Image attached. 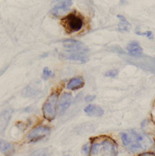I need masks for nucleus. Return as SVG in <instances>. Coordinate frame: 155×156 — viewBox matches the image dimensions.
Returning a JSON list of instances; mask_svg holds the SVG:
<instances>
[{
  "label": "nucleus",
  "instance_id": "f257e3e1",
  "mask_svg": "<svg viewBox=\"0 0 155 156\" xmlns=\"http://www.w3.org/2000/svg\"><path fill=\"white\" fill-rule=\"evenodd\" d=\"M90 156H117L118 144L108 136H99L91 140Z\"/></svg>",
  "mask_w": 155,
  "mask_h": 156
},
{
  "label": "nucleus",
  "instance_id": "f03ea898",
  "mask_svg": "<svg viewBox=\"0 0 155 156\" xmlns=\"http://www.w3.org/2000/svg\"><path fill=\"white\" fill-rule=\"evenodd\" d=\"M129 135V143L126 148L133 154L147 152L153 147V142L146 134L131 130Z\"/></svg>",
  "mask_w": 155,
  "mask_h": 156
},
{
  "label": "nucleus",
  "instance_id": "7ed1b4c3",
  "mask_svg": "<svg viewBox=\"0 0 155 156\" xmlns=\"http://www.w3.org/2000/svg\"><path fill=\"white\" fill-rule=\"evenodd\" d=\"M61 24L67 32L72 34L82 29L84 21L83 18L80 15L76 13H72L62 20Z\"/></svg>",
  "mask_w": 155,
  "mask_h": 156
},
{
  "label": "nucleus",
  "instance_id": "20e7f679",
  "mask_svg": "<svg viewBox=\"0 0 155 156\" xmlns=\"http://www.w3.org/2000/svg\"><path fill=\"white\" fill-rule=\"evenodd\" d=\"M58 100V94L53 92L48 97L43 106L44 117L49 121H52L56 117L57 106Z\"/></svg>",
  "mask_w": 155,
  "mask_h": 156
},
{
  "label": "nucleus",
  "instance_id": "39448f33",
  "mask_svg": "<svg viewBox=\"0 0 155 156\" xmlns=\"http://www.w3.org/2000/svg\"><path fill=\"white\" fill-rule=\"evenodd\" d=\"M59 58L61 60L71 62L78 64L86 63L88 60V56L87 53L67 51L59 54Z\"/></svg>",
  "mask_w": 155,
  "mask_h": 156
},
{
  "label": "nucleus",
  "instance_id": "423d86ee",
  "mask_svg": "<svg viewBox=\"0 0 155 156\" xmlns=\"http://www.w3.org/2000/svg\"><path fill=\"white\" fill-rule=\"evenodd\" d=\"M50 133V129L46 126H39L33 128L27 135L30 142H36L44 139Z\"/></svg>",
  "mask_w": 155,
  "mask_h": 156
},
{
  "label": "nucleus",
  "instance_id": "0eeeda50",
  "mask_svg": "<svg viewBox=\"0 0 155 156\" xmlns=\"http://www.w3.org/2000/svg\"><path fill=\"white\" fill-rule=\"evenodd\" d=\"M64 48L68 49V51L81 52L87 53L89 51L88 47L85 45L82 42L72 39L64 40L63 41Z\"/></svg>",
  "mask_w": 155,
  "mask_h": 156
},
{
  "label": "nucleus",
  "instance_id": "6e6552de",
  "mask_svg": "<svg viewBox=\"0 0 155 156\" xmlns=\"http://www.w3.org/2000/svg\"><path fill=\"white\" fill-rule=\"evenodd\" d=\"M73 101V96L71 93H64L60 98L59 103V112L61 114L64 113L69 108Z\"/></svg>",
  "mask_w": 155,
  "mask_h": 156
},
{
  "label": "nucleus",
  "instance_id": "1a4fd4ad",
  "mask_svg": "<svg viewBox=\"0 0 155 156\" xmlns=\"http://www.w3.org/2000/svg\"><path fill=\"white\" fill-rule=\"evenodd\" d=\"M73 2L72 1H59L55 7L52 10L51 13L55 16H58L61 13L67 11L69 7L72 5Z\"/></svg>",
  "mask_w": 155,
  "mask_h": 156
},
{
  "label": "nucleus",
  "instance_id": "9d476101",
  "mask_svg": "<svg viewBox=\"0 0 155 156\" xmlns=\"http://www.w3.org/2000/svg\"><path fill=\"white\" fill-rule=\"evenodd\" d=\"M12 112L10 109L4 111L0 114V132L2 133L6 129L11 119Z\"/></svg>",
  "mask_w": 155,
  "mask_h": 156
},
{
  "label": "nucleus",
  "instance_id": "9b49d317",
  "mask_svg": "<svg viewBox=\"0 0 155 156\" xmlns=\"http://www.w3.org/2000/svg\"><path fill=\"white\" fill-rule=\"evenodd\" d=\"M84 112L90 116L101 117L103 115L104 111L102 108L95 105H89L84 108Z\"/></svg>",
  "mask_w": 155,
  "mask_h": 156
},
{
  "label": "nucleus",
  "instance_id": "f8f14e48",
  "mask_svg": "<svg viewBox=\"0 0 155 156\" xmlns=\"http://www.w3.org/2000/svg\"><path fill=\"white\" fill-rule=\"evenodd\" d=\"M127 50L130 55L136 57H140L143 53V48L136 41L130 43L127 47Z\"/></svg>",
  "mask_w": 155,
  "mask_h": 156
},
{
  "label": "nucleus",
  "instance_id": "ddd939ff",
  "mask_svg": "<svg viewBox=\"0 0 155 156\" xmlns=\"http://www.w3.org/2000/svg\"><path fill=\"white\" fill-rule=\"evenodd\" d=\"M0 152L5 156H12L15 153L13 146L3 140H0Z\"/></svg>",
  "mask_w": 155,
  "mask_h": 156
},
{
  "label": "nucleus",
  "instance_id": "4468645a",
  "mask_svg": "<svg viewBox=\"0 0 155 156\" xmlns=\"http://www.w3.org/2000/svg\"><path fill=\"white\" fill-rule=\"evenodd\" d=\"M141 128L147 136H155V124L151 120H145L141 124Z\"/></svg>",
  "mask_w": 155,
  "mask_h": 156
},
{
  "label": "nucleus",
  "instance_id": "2eb2a0df",
  "mask_svg": "<svg viewBox=\"0 0 155 156\" xmlns=\"http://www.w3.org/2000/svg\"><path fill=\"white\" fill-rule=\"evenodd\" d=\"M85 84L84 78L82 77H76L72 78L67 84V88L71 90H77L82 87Z\"/></svg>",
  "mask_w": 155,
  "mask_h": 156
},
{
  "label": "nucleus",
  "instance_id": "dca6fc26",
  "mask_svg": "<svg viewBox=\"0 0 155 156\" xmlns=\"http://www.w3.org/2000/svg\"><path fill=\"white\" fill-rule=\"evenodd\" d=\"M117 17L119 19V23L118 24L119 29L122 31H129L132 27L131 24L122 15H118Z\"/></svg>",
  "mask_w": 155,
  "mask_h": 156
},
{
  "label": "nucleus",
  "instance_id": "f3484780",
  "mask_svg": "<svg viewBox=\"0 0 155 156\" xmlns=\"http://www.w3.org/2000/svg\"><path fill=\"white\" fill-rule=\"evenodd\" d=\"M32 156H54L53 151L51 148H46L35 151Z\"/></svg>",
  "mask_w": 155,
  "mask_h": 156
},
{
  "label": "nucleus",
  "instance_id": "a211bd4d",
  "mask_svg": "<svg viewBox=\"0 0 155 156\" xmlns=\"http://www.w3.org/2000/svg\"><path fill=\"white\" fill-rule=\"evenodd\" d=\"M90 150H91L90 144H86L82 147L81 154L83 156H90Z\"/></svg>",
  "mask_w": 155,
  "mask_h": 156
},
{
  "label": "nucleus",
  "instance_id": "6ab92c4d",
  "mask_svg": "<svg viewBox=\"0 0 155 156\" xmlns=\"http://www.w3.org/2000/svg\"><path fill=\"white\" fill-rule=\"evenodd\" d=\"M53 74L52 72L50 70H49V69L47 67H46L44 68L43 76H42V77L44 80H47L50 77H53Z\"/></svg>",
  "mask_w": 155,
  "mask_h": 156
},
{
  "label": "nucleus",
  "instance_id": "aec40b11",
  "mask_svg": "<svg viewBox=\"0 0 155 156\" xmlns=\"http://www.w3.org/2000/svg\"><path fill=\"white\" fill-rule=\"evenodd\" d=\"M118 73L119 71L117 69H112L107 72L105 74V76L110 78H115L118 75Z\"/></svg>",
  "mask_w": 155,
  "mask_h": 156
},
{
  "label": "nucleus",
  "instance_id": "412c9836",
  "mask_svg": "<svg viewBox=\"0 0 155 156\" xmlns=\"http://www.w3.org/2000/svg\"><path fill=\"white\" fill-rule=\"evenodd\" d=\"M136 34L138 35H142V36H146L148 38L152 40L153 39V33L151 31H146L144 32H136Z\"/></svg>",
  "mask_w": 155,
  "mask_h": 156
},
{
  "label": "nucleus",
  "instance_id": "4be33fe9",
  "mask_svg": "<svg viewBox=\"0 0 155 156\" xmlns=\"http://www.w3.org/2000/svg\"><path fill=\"white\" fill-rule=\"evenodd\" d=\"M137 156H155V154L153 152H144L138 154Z\"/></svg>",
  "mask_w": 155,
  "mask_h": 156
},
{
  "label": "nucleus",
  "instance_id": "5701e85b",
  "mask_svg": "<svg viewBox=\"0 0 155 156\" xmlns=\"http://www.w3.org/2000/svg\"><path fill=\"white\" fill-rule=\"evenodd\" d=\"M95 99V95H87L85 97V100L87 102H90L92 101L93 100Z\"/></svg>",
  "mask_w": 155,
  "mask_h": 156
},
{
  "label": "nucleus",
  "instance_id": "b1692460",
  "mask_svg": "<svg viewBox=\"0 0 155 156\" xmlns=\"http://www.w3.org/2000/svg\"><path fill=\"white\" fill-rule=\"evenodd\" d=\"M152 149H153V151H152V152H153V153H154L155 154V143L153 144V145Z\"/></svg>",
  "mask_w": 155,
  "mask_h": 156
},
{
  "label": "nucleus",
  "instance_id": "393cba45",
  "mask_svg": "<svg viewBox=\"0 0 155 156\" xmlns=\"http://www.w3.org/2000/svg\"><path fill=\"white\" fill-rule=\"evenodd\" d=\"M69 156V155H64V156Z\"/></svg>",
  "mask_w": 155,
  "mask_h": 156
}]
</instances>
